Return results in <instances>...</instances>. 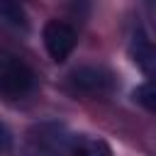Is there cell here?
Returning <instances> with one entry per match:
<instances>
[{"label": "cell", "mask_w": 156, "mask_h": 156, "mask_svg": "<svg viewBox=\"0 0 156 156\" xmlns=\"http://www.w3.org/2000/svg\"><path fill=\"white\" fill-rule=\"evenodd\" d=\"M34 85V71L17 56L5 54L0 58V90L7 98H20Z\"/></svg>", "instance_id": "1"}, {"label": "cell", "mask_w": 156, "mask_h": 156, "mask_svg": "<svg viewBox=\"0 0 156 156\" xmlns=\"http://www.w3.org/2000/svg\"><path fill=\"white\" fill-rule=\"evenodd\" d=\"M68 83L76 93L90 98H102L115 90V76L102 66H80L68 76Z\"/></svg>", "instance_id": "2"}, {"label": "cell", "mask_w": 156, "mask_h": 156, "mask_svg": "<svg viewBox=\"0 0 156 156\" xmlns=\"http://www.w3.org/2000/svg\"><path fill=\"white\" fill-rule=\"evenodd\" d=\"M41 39H44V46H46L49 56L56 63L66 61L71 56V51L76 49V32H73V27H68L66 22H58V20H49L44 24Z\"/></svg>", "instance_id": "3"}, {"label": "cell", "mask_w": 156, "mask_h": 156, "mask_svg": "<svg viewBox=\"0 0 156 156\" xmlns=\"http://www.w3.org/2000/svg\"><path fill=\"white\" fill-rule=\"evenodd\" d=\"M68 156H112V149L107 141L102 139H93V136H78L71 141Z\"/></svg>", "instance_id": "4"}, {"label": "cell", "mask_w": 156, "mask_h": 156, "mask_svg": "<svg viewBox=\"0 0 156 156\" xmlns=\"http://www.w3.org/2000/svg\"><path fill=\"white\" fill-rule=\"evenodd\" d=\"M0 15L10 27H17V29L27 27V15L17 0H0Z\"/></svg>", "instance_id": "5"}, {"label": "cell", "mask_w": 156, "mask_h": 156, "mask_svg": "<svg viewBox=\"0 0 156 156\" xmlns=\"http://www.w3.org/2000/svg\"><path fill=\"white\" fill-rule=\"evenodd\" d=\"M134 100H136L141 107L156 112V80H149V83L139 85V88L134 90Z\"/></svg>", "instance_id": "6"}, {"label": "cell", "mask_w": 156, "mask_h": 156, "mask_svg": "<svg viewBox=\"0 0 156 156\" xmlns=\"http://www.w3.org/2000/svg\"><path fill=\"white\" fill-rule=\"evenodd\" d=\"M2 149H5V151L10 149V132H7L5 124H2Z\"/></svg>", "instance_id": "7"}]
</instances>
